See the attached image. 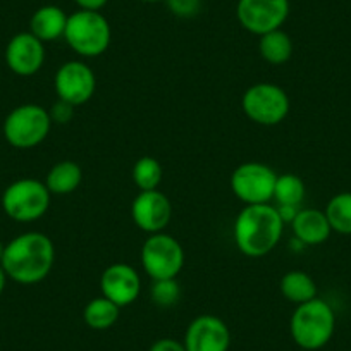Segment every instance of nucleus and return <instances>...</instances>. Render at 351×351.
<instances>
[{"label": "nucleus", "mask_w": 351, "mask_h": 351, "mask_svg": "<svg viewBox=\"0 0 351 351\" xmlns=\"http://www.w3.org/2000/svg\"><path fill=\"white\" fill-rule=\"evenodd\" d=\"M56 246L43 232H25L5 245L0 265L19 285H36L52 272Z\"/></svg>", "instance_id": "nucleus-1"}, {"label": "nucleus", "mask_w": 351, "mask_h": 351, "mask_svg": "<svg viewBox=\"0 0 351 351\" xmlns=\"http://www.w3.org/2000/svg\"><path fill=\"white\" fill-rule=\"evenodd\" d=\"M282 229L285 222L279 217L276 205H245L236 215L232 236L243 255L260 258L279 245Z\"/></svg>", "instance_id": "nucleus-2"}, {"label": "nucleus", "mask_w": 351, "mask_h": 351, "mask_svg": "<svg viewBox=\"0 0 351 351\" xmlns=\"http://www.w3.org/2000/svg\"><path fill=\"white\" fill-rule=\"evenodd\" d=\"M336 315L332 306L320 298L296 305L289 320L291 337L302 350L317 351L326 346L334 336Z\"/></svg>", "instance_id": "nucleus-3"}, {"label": "nucleus", "mask_w": 351, "mask_h": 351, "mask_svg": "<svg viewBox=\"0 0 351 351\" xmlns=\"http://www.w3.org/2000/svg\"><path fill=\"white\" fill-rule=\"evenodd\" d=\"M67 45L81 57H99L107 52L112 40L109 21L100 11H77L67 16L66 32Z\"/></svg>", "instance_id": "nucleus-4"}, {"label": "nucleus", "mask_w": 351, "mask_h": 351, "mask_svg": "<svg viewBox=\"0 0 351 351\" xmlns=\"http://www.w3.org/2000/svg\"><path fill=\"white\" fill-rule=\"evenodd\" d=\"M52 193L45 183L33 178L18 180L5 188L2 195L4 212L18 222H35L47 214Z\"/></svg>", "instance_id": "nucleus-5"}, {"label": "nucleus", "mask_w": 351, "mask_h": 351, "mask_svg": "<svg viewBox=\"0 0 351 351\" xmlns=\"http://www.w3.org/2000/svg\"><path fill=\"white\" fill-rule=\"evenodd\" d=\"M141 265L152 281L176 279L184 265V250L174 236L167 232L148 234L141 246Z\"/></svg>", "instance_id": "nucleus-6"}, {"label": "nucleus", "mask_w": 351, "mask_h": 351, "mask_svg": "<svg viewBox=\"0 0 351 351\" xmlns=\"http://www.w3.org/2000/svg\"><path fill=\"white\" fill-rule=\"evenodd\" d=\"M52 124L49 110L36 104H25L5 117L4 136L14 148L28 150L49 136Z\"/></svg>", "instance_id": "nucleus-7"}, {"label": "nucleus", "mask_w": 351, "mask_h": 351, "mask_svg": "<svg viewBox=\"0 0 351 351\" xmlns=\"http://www.w3.org/2000/svg\"><path fill=\"white\" fill-rule=\"evenodd\" d=\"M243 112L260 126H276L288 117L291 104L288 93L274 83H256L250 86L241 100Z\"/></svg>", "instance_id": "nucleus-8"}, {"label": "nucleus", "mask_w": 351, "mask_h": 351, "mask_svg": "<svg viewBox=\"0 0 351 351\" xmlns=\"http://www.w3.org/2000/svg\"><path fill=\"white\" fill-rule=\"evenodd\" d=\"M276 174L271 165L263 162H245L231 176V190L245 205L269 204L274 198Z\"/></svg>", "instance_id": "nucleus-9"}, {"label": "nucleus", "mask_w": 351, "mask_h": 351, "mask_svg": "<svg viewBox=\"0 0 351 351\" xmlns=\"http://www.w3.org/2000/svg\"><path fill=\"white\" fill-rule=\"evenodd\" d=\"M238 21L253 35L281 29L289 16V0H238Z\"/></svg>", "instance_id": "nucleus-10"}, {"label": "nucleus", "mask_w": 351, "mask_h": 351, "mask_svg": "<svg viewBox=\"0 0 351 351\" xmlns=\"http://www.w3.org/2000/svg\"><path fill=\"white\" fill-rule=\"evenodd\" d=\"M53 86L60 100L77 107L95 95L97 77L92 67L81 60H67L57 69Z\"/></svg>", "instance_id": "nucleus-11"}, {"label": "nucleus", "mask_w": 351, "mask_h": 351, "mask_svg": "<svg viewBox=\"0 0 351 351\" xmlns=\"http://www.w3.org/2000/svg\"><path fill=\"white\" fill-rule=\"evenodd\" d=\"M186 351H229L231 330L212 313H204L190 322L183 339Z\"/></svg>", "instance_id": "nucleus-12"}, {"label": "nucleus", "mask_w": 351, "mask_h": 351, "mask_svg": "<svg viewBox=\"0 0 351 351\" xmlns=\"http://www.w3.org/2000/svg\"><path fill=\"white\" fill-rule=\"evenodd\" d=\"M133 222L147 234L162 232L172 217L171 200L162 191H140L131 204Z\"/></svg>", "instance_id": "nucleus-13"}, {"label": "nucleus", "mask_w": 351, "mask_h": 351, "mask_svg": "<svg viewBox=\"0 0 351 351\" xmlns=\"http://www.w3.org/2000/svg\"><path fill=\"white\" fill-rule=\"evenodd\" d=\"M100 291L117 306H128L141 293V279L130 263H112L100 276Z\"/></svg>", "instance_id": "nucleus-14"}, {"label": "nucleus", "mask_w": 351, "mask_h": 351, "mask_svg": "<svg viewBox=\"0 0 351 351\" xmlns=\"http://www.w3.org/2000/svg\"><path fill=\"white\" fill-rule=\"evenodd\" d=\"M5 62L19 76H33L45 62V47L32 32L12 36L5 49Z\"/></svg>", "instance_id": "nucleus-15"}, {"label": "nucleus", "mask_w": 351, "mask_h": 351, "mask_svg": "<svg viewBox=\"0 0 351 351\" xmlns=\"http://www.w3.org/2000/svg\"><path fill=\"white\" fill-rule=\"evenodd\" d=\"M296 241L302 245H322L332 232L326 212L317 208H300L291 224Z\"/></svg>", "instance_id": "nucleus-16"}, {"label": "nucleus", "mask_w": 351, "mask_h": 351, "mask_svg": "<svg viewBox=\"0 0 351 351\" xmlns=\"http://www.w3.org/2000/svg\"><path fill=\"white\" fill-rule=\"evenodd\" d=\"M67 25V16L57 5H43L35 14L32 16L29 21V32L38 40L45 42H53V40L64 36Z\"/></svg>", "instance_id": "nucleus-17"}, {"label": "nucleus", "mask_w": 351, "mask_h": 351, "mask_svg": "<svg viewBox=\"0 0 351 351\" xmlns=\"http://www.w3.org/2000/svg\"><path fill=\"white\" fill-rule=\"evenodd\" d=\"M83 171L73 160H60L53 165L45 178V186L52 195H71L80 188Z\"/></svg>", "instance_id": "nucleus-18"}, {"label": "nucleus", "mask_w": 351, "mask_h": 351, "mask_svg": "<svg viewBox=\"0 0 351 351\" xmlns=\"http://www.w3.org/2000/svg\"><path fill=\"white\" fill-rule=\"evenodd\" d=\"M258 52L265 62L272 64V66H281L291 59L293 42L286 32L274 29V32L260 36Z\"/></svg>", "instance_id": "nucleus-19"}, {"label": "nucleus", "mask_w": 351, "mask_h": 351, "mask_svg": "<svg viewBox=\"0 0 351 351\" xmlns=\"http://www.w3.org/2000/svg\"><path fill=\"white\" fill-rule=\"evenodd\" d=\"M279 289H281L282 296L295 305H302V303L317 298L315 281L312 276L303 271H289L288 274L282 276Z\"/></svg>", "instance_id": "nucleus-20"}, {"label": "nucleus", "mask_w": 351, "mask_h": 351, "mask_svg": "<svg viewBox=\"0 0 351 351\" xmlns=\"http://www.w3.org/2000/svg\"><path fill=\"white\" fill-rule=\"evenodd\" d=\"M119 313L121 306H117L106 296H99L86 303L83 310V320L90 329L106 330L119 320Z\"/></svg>", "instance_id": "nucleus-21"}, {"label": "nucleus", "mask_w": 351, "mask_h": 351, "mask_svg": "<svg viewBox=\"0 0 351 351\" xmlns=\"http://www.w3.org/2000/svg\"><path fill=\"white\" fill-rule=\"evenodd\" d=\"M324 212L334 232L344 236L351 234V191L334 195Z\"/></svg>", "instance_id": "nucleus-22"}, {"label": "nucleus", "mask_w": 351, "mask_h": 351, "mask_svg": "<svg viewBox=\"0 0 351 351\" xmlns=\"http://www.w3.org/2000/svg\"><path fill=\"white\" fill-rule=\"evenodd\" d=\"M272 200L278 205H295L300 207L305 200V183L300 176L288 172V174L278 176L274 188V198Z\"/></svg>", "instance_id": "nucleus-23"}, {"label": "nucleus", "mask_w": 351, "mask_h": 351, "mask_svg": "<svg viewBox=\"0 0 351 351\" xmlns=\"http://www.w3.org/2000/svg\"><path fill=\"white\" fill-rule=\"evenodd\" d=\"M164 178V171L157 158L154 157H141L133 167V181L140 191L157 190Z\"/></svg>", "instance_id": "nucleus-24"}, {"label": "nucleus", "mask_w": 351, "mask_h": 351, "mask_svg": "<svg viewBox=\"0 0 351 351\" xmlns=\"http://www.w3.org/2000/svg\"><path fill=\"white\" fill-rule=\"evenodd\" d=\"M152 302L160 308H171L181 298V288L176 279H160L154 281L150 289Z\"/></svg>", "instance_id": "nucleus-25"}, {"label": "nucleus", "mask_w": 351, "mask_h": 351, "mask_svg": "<svg viewBox=\"0 0 351 351\" xmlns=\"http://www.w3.org/2000/svg\"><path fill=\"white\" fill-rule=\"evenodd\" d=\"M169 11L178 18H195L200 12L202 0H165Z\"/></svg>", "instance_id": "nucleus-26"}, {"label": "nucleus", "mask_w": 351, "mask_h": 351, "mask_svg": "<svg viewBox=\"0 0 351 351\" xmlns=\"http://www.w3.org/2000/svg\"><path fill=\"white\" fill-rule=\"evenodd\" d=\"M49 114L52 123L67 124L74 117V106H71V104L64 102V100L59 99L56 104H53L52 109L49 110Z\"/></svg>", "instance_id": "nucleus-27"}, {"label": "nucleus", "mask_w": 351, "mask_h": 351, "mask_svg": "<svg viewBox=\"0 0 351 351\" xmlns=\"http://www.w3.org/2000/svg\"><path fill=\"white\" fill-rule=\"evenodd\" d=\"M148 351H186V348L181 341H176L172 337H162V339L155 341Z\"/></svg>", "instance_id": "nucleus-28"}, {"label": "nucleus", "mask_w": 351, "mask_h": 351, "mask_svg": "<svg viewBox=\"0 0 351 351\" xmlns=\"http://www.w3.org/2000/svg\"><path fill=\"white\" fill-rule=\"evenodd\" d=\"M276 208H278V214L281 221L285 222V226L291 224L300 210V207H295V205H276Z\"/></svg>", "instance_id": "nucleus-29"}, {"label": "nucleus", "mask_w": 351, "mask_h": 351, "mask_svg": "<svg viewBox=\"0 0 351 351\" xmlns=\"http://www.w3.org/2000/svg\"><path fill=\"white\" fill-rule=\"evenodd\" d=\"M74 2L80 5L81 11H100L102 8H106L109 0H74Z\"/></svg>", "instance_id": "nucleus-30"}, {"label": "nucleus", "mask_w": 351, "mask_h": 351, "mask_svg": "<svg viewBox=\"0 0 351 351\" xmlns=\"http://www.w3.org/2000/svg\"><path fill=\"white\" fill-rule=\"evenodd\" d=\"M5 285H8V274H5L4 267L0 265V295H2V291H4Z\"/></svg>", "instance_id": "nucleus-31"}, {"label": "nucleus", "mask_w": 351, "mask_h": 351, "mask_svg": "<svg viewBox=\"0 0 351 351\" xmlns=\"http://www.w3.org/2000/svg\"><path fill=\"white\" fill-rule=\"evenodd\" d=\"M4 252H5V245L0 241V262H2V258H4Z\"/></svg>", "instance_id": "nucleus-32"}, {"label": "nucleus", "mask_w": 351, "mask_h": 351, "mask_svg": "<svg viewBox=\"0 0 351 351\" xmlns=\"http://www.w3.org/2000/svg\"><path fill=\"white\" fill-rule=\"evenodd\" d=\"M141 2H148V4H155V2H162V0H141Z\"/></svg>", "instance_id": "nucleus-33"}]
</instances>
